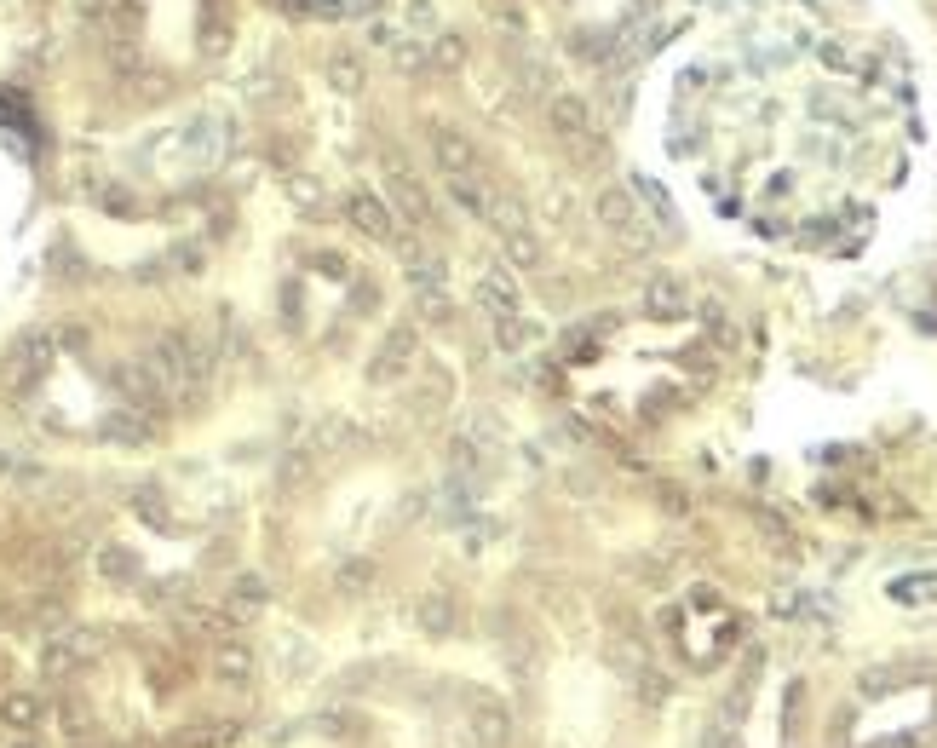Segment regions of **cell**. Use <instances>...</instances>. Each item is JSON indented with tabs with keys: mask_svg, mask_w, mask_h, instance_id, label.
<instances>
[{
	"mask_svg": "<svg viewBox=\"0 0 937 748\" xmlns=\"http://www.w3.org/2000/svg\"><path fill=\"white\" fill-rule=\"evenodd\" d=\"M593 213H598V225H604V231H616L621 242L633 248V254H644V248L656 242V236H650V225L639 219V196H633L627 185L598 190V196H593Z\"/></svg>",
	"mask_w": 937,
	"mask_h": 748,
	"instance_id": "cell-1",
	"label": "cell"
},
{
	"mask_svg": "<svg viewBox=\"0 0 937 748\" xmlns=\"http://www.w3.org/2000/svg\"><path fill=\"white\" fill-rule=\"evenodd\" d=\"M345 219H351L357 236H374V242H391V231H397L391 208L374 196V190H351V196H345Z\"/></svg>",
	"mask_w": 937,
	"mask_h": 748,
	"instance_id": "cell-2",
	"label": "cell"
},
{
	"mask_svg": "<svg viewBox=\"0 0 937 748\" xmlns=\"http://www.w3.org/2000/svg\"><path fill=\"white\" fill-rule=\"evenodd\" d=\"M432 156L449 179H478V150H472V139L455 133V127H437L432 133Z\"/></svg>",
	"mask_w": 937,
	"mask_h": 748,
	"instance_id": "cell-3",
	"label": "cell"
},
{
	"mask_svg": "<svg viewBox=\"0 0 937 748\" xmlns=\"http://www.w3.org/2000/svg\"><path fill=\"white\" fill-rule=\"evenodd\" d=\"M547 121L564 133V139H575V144L593 133V110H587V98H581V93H552L547 98Z\"/></svg>",
	"mask_w": 937,
	"mask_h": 748,
	"instance_id": "cell-4",
	"label": "cell"
},
{
	"mask_svg": "<svg viewBox=\"0 0 937 748\" xmlns=\"http://www.w3.org/2000/svg\"><path fill=\"white\" fill-rule=\"evenodd\" d=\"M644 311H650V317H685L690 311V288L679 277H650L644 282Z\"/></svg>",
	"mask_w": 937,
	"mask_h": 748,
	"instance_id": "cell-5",
	"label": "cell"
},
{
	"mask_svg": "<svg viewBox=\"0 0 937 748\" xmlns=\"http://www.w3.org/2000/svg\"><path fill=\"white\" fill-rule=\"evenodd\" d=\"M391 196H397V213H403V219H414V225L432 219V196H426V185H420L414 173H403L397 162H391Z\"/></svg>",
	"mask_w": 937,
	"mask_h": 748,
	"instance_id": "cell-6",
	"label": "cell"
},
{
	"mask_svg": "<svg viewBox=\"0 0 937 748\" xmlns=\"http://www.w3.org/2000/svg\"><path fill=\"white\" fill-rule=\"evenodd\" d=\"M472 731H478L483 748H506L512 743V714H506L501 702H472Z\"/></svg>",
	"mask_w": 937,
	"mask_h": 748,
	"instance_id": "cell-7",
	"label": "cell"
},
{
	"mask_svg": "<svg viewBox=\"0 0 937 748\" xmlns=\"http://www.w3.org/2000/svg\"><path fill=\"white\" fill-rule=\"evenodd\" d=\"M478 300L495 311V317H506V311H518V282H512V271L506 265H489L478 277Z\"/></svg>",
	"mask_w": 937,
	"mask_h": 748,
	"instance_id": "cell-8",
	"label": "cell"
},
{
	"mask_svg": "<svg viewBox=\"0 0 937 748\" xmlns=\"http://www.w3.org/2000/svg\"><path fill=\"white\" fill-rule=\"evenodd\" d=\"M41 714H46V702L35 697V691H6V697H0V720L12 725V731H35Z\"/></svg>",
	"mask_w": 937,
	"mask_h": 748,
	"instance_id": "cell-9",
	"label": "cell"
},
{
	"mask_svg": "<svg viewBox=\"0 0 937 748\" xmlns=\"http://www.w3.org/2000/svg\"><path fill=\"white\" fill-rule=\"evenodd\" d=\"M483 219H489L501 236H512V231H524V225H529L524 202H518V196H506V190H489V196H483Z\"/></svg>",
	"mask_w": 937,
	"mask_h": 748,
	"instance_id": "cell-10",
	"label": "cell"
},
{
	"mask_svg": "<svg viewBox=\"0 0 937 748\" xmlns=\"http://www.w3.org/2000/svg\"><path fill=\"white\" fill-rule=\"evenodd\" d=\"M213 674L225 679V685H248L253 679V651L248 645H236V639H230V645H213Z\"/></svg>",
	"mask_w": 937,
	"mask_h": 748,
	"instance_id": "cell-11",
	"label": "cell"
},
{
	"mask_svg": "<svg viewBox=\"0 0 937 748\" xmlns=\"http://www.w3.org/2000/svg\"><path fill=\"white\" fill-rule=\"evenodd\" d=\"M52 346H58V340L35 328V334H23V340H18V351H12V363H18V369L29 374V380H35V374H41L46 363H52Z\"/></svg>",
	"mask_w": 937,
	"mask_h": 748,
	"instance_id": "cell-12",
	"label": "cell"
},
{
	"mask_svg": "<svg viewBox=\"0 0 937 748\" xmlns=\"http://www.w3.org/2000/svg\"><path fill=\"white\" fill-rule=\"evenodd\" d=\"M409 357H414V328H391L386 346H380V357H374V374L409 369Z\"/></svg>",
	"mask_w": 937,
	"mask_h": 748,
	"instance_id": "cell-13",
	"label": "cell"
},
{
	"mask_svg": "<svg viewBox=\"0 0 937 748\" xmlns=\"http://www.w3.org/2000/svg\"><path fill=\"white\" fill-rule=\"evenodd\" d=\"M506 259H512V265H518V271H535V265H541V236L529 231H512L506 236Z\"/></svg>",
	"mask_w": 937,
	"mask_h": 748,
	"instance_id": "cell-14",
	"label": "cell"
},
{
	"mask_svg": "<svg viewBox=\"0 0 937 748\" xmlns=\"http://www.w3.org/2000/svg\"><path fill=\"white\" fill-rule=\"evenodd\" d=\"M420 628L432 633V639H437V633H455V605H449V599H437V593H432V599H420Z\"/></svg>",
	"mask_w": 937,
	"mask_h": 748,
	"instance_id": "cell-15",
	"label": "cell"
},
{
	"mask_svg": "<svg viewBox=\"0 0 937 748\" xmlns=\"http://www.w3.org/2000/svg\"><path fill=\"white\" fill-rule=\"evenodd\" d=\"M495 346H501V351H524L529 346V323L518 317V311L495 317Z\"/></svg>",
	"mask_w": 937,
	"mask_h": 748,
	"instance_id": "cell-16",
	"label": "cell"
},
{
	"mask_svg": "<svg viewBox=\"0 0 937 748\" xmlns=\"http://www.w3.org/2000/svg\"><path fill=\"white\" fill-rule=\"evenodd\" d=\"M334 582H340L345 593H368V587H374V564L351 559V564H340V576H334Z\"/></svg>",
	"mask_w": 937,
	"mask_h": 748,
	"instance_id": "cell-17",
	"label": "cell"
},
{
	"mask_svg": "<svg viewBox=\"0 0 937 748\" xmlns=\"http://www.w3.org/2000/svg\"><path fill=\"white\" fill-rule=\"evenodd\" d=\"M449 467H455L460 478H472V472H478V444H472V438H449Z\"/></svg>",
	"mask_w": 937,
	"mask_h": 748,
	"instance_id": "cell-18",
	"label": "cell"
},
{
	"mask_svg": "<svg viewBox=\"0 0 937 748\" xmlns=\"http://www.w3.org/2000/svg\"><path fill=\"white\" fill-rule=\"evenodd\" d=\"M460 58H466V41H460V35H437V41H432V64L460 70Z\"/></svg>",
	"mask_w": 937,
	"mask_h": 748,
	"instance_id": "cell-19",
	"label": "cell"
},
{
	"mask_svg": "<svg viewBox=\"0 0 937 748\" xmlns=\"http://www.w3.org/2000/svg\"><path fill=\"white\" fill-rule=\"evenodd\" d=\"M328 75H334V87H340V93H357V87H363V64H357V58H334V64H328Z\"/></svg>",
	"mask_w": 937,
	"mask_h": 748,
	"instance_id": "cell-20",
	"label": "cell"
},
{
	"mask_svg": "<svg viewBox=\"0 0 937 748\" xmlns=\"http://www.w3.org/2000/svg\"><path fill=\"white\" fill-rule=\"evenodd\" d=\"M420 294V317L426 323H449V294H437V288H414Z\"/></svg>",
	"mask_w": 937,
	"mask_h": 748,
	"instance_id": "cell-21",
	"label": "cell"
},
{
	"mask_svg": "<svg viewBox=\"0 0 937 748\" xmlns=\"http://www.w3.org/2000/svg\"><path fill=\"white\" fill-rule=\"evenodd\" d=\"M449 196H455L460 208L483 213V190H478V179H449Z\"/></svg>",
	"mask_w": 937,
	"mask_h": 748,
	"instance_id": "cell-22",
	"label": "cell"
},
{
	"mask_svg": "<svg viewBox=\"0 0 937 748\" xmlns=\"http://www.w3.org/2000/svg\"><path fill=\"white\" fill-rule=\"evenodd\" d=\"M656 501H662V507H667L673 518H685V513H690V495L679 490V484H656Z\"/></svg>",
	"mask_w": 937,
	"mask_h": 748,
	"instance_id": "cell-23",
	"label": "cell"
},
{
	"mask_svg": "<svg viewBox=\"0 0 937 748\" xmlns=\"http://www.w3.org/2000/svg\"><path fill=\"white\" fill-rule=\"evenodd\" d=\"M639 697L650 702V708H656V702H667V679H662V674H650V668H644V674H639Z\"/></svg>",
	"mask_w": 937,
	"mask_h": 748,
	"instance_id": "cell-24",
	"label": "cell"
},
{
	"mask_svg": "<svg viewBox=\"0 0 937 748\" xmlns=\"http://www.w3.org/2000/svg\"><path fill=\"white\" fill-rule=\"evenodd\" d=\"M391 58H397L403 70H420V64H426V58H420V47H414L409 35H397V52H391Z\"/></svg>",
	"mask_w": 937,
	"mask_h": 748,
	"instance_id": "cell-25",
	"label": "cell"
},
{
	"mask_svg": "<svg viewBox=\"0 0 937 748\" xmlns=\"http://www.w3.org/2000/svg\"><path fill=\"white\" fill-rule=\"evenodd\" d=\"M104 576H133V553L110 547V553H104Z\"/></svg>",
	"mask_w": 937,
	"mask_h": 748,
	"instance_id": "cell-26",
	"label": "cell"
},
{
	"mask_svg": "<svg viewBox=\"0 0 937 748\" xmlns=\"http://www.w3.org/2000/svg\"><path fill=\"white\" fill-rule=\"evenodd\" d=\"M75 6H81L87 18H98V12H110V0H75Z\"/></svg>",
	"mask_w": 937,
	"mask_h": 748,
	"instance_id": "cell-27",
	"label": "cell"
},
{
	"mask_svg": "<svg viewBox=\"0 0 937 748\" xmlns=\"http://www.w3.org/2000/svg\"><path fill=\"white\" fill-rule=\"evenodd\" d=\"M12 748H35V743H12Z\"/></svg>",
	"mask_w": 937,
	"mask_h": 748,
	"instance_id": "cell-28",
	"label": "cell"
}]
</instances>
